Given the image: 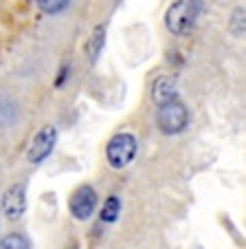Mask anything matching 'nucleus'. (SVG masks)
<instances>
[{
    "label": "nucleus",
    "instance_id": "11",
    "mask_svg": "<svg viewBox=\"0 0 246 249\" xmlns=\"http://www.w3.org/2000/svg\"><path fill=\"white\" fill-rule=\"evenodd\" d=\"M37 7H40V11L47 16H57L62 14V11L68 7L70 0H35Z\"/></svg>",
    "mask_w": 246,
    "mask_h": 249
},
{
    "label": "nucleus",
    "instance_id": "7",
    "mask_svg": "<svg viewBox=\"0 0 246 249\" xmlns=\"http://www.w3.org/2000/svg\"><path fill=\"white\" fill-rule=\"evenodd\" d=\"M152 97H154V104H156V106H163V104L178 99L176 82H174L172 77H167V75L156 77L154 84H152Z\"/></svg>",
    "mask_w": 246,
    "mask_h": 249
},
{
    "label": "nucleus",
    "instance_id": "5",
    "mask_svg": "<svg viewBox=\"0 0 246 249\" xmlns=\"http://www.w3.org/2000/svg\"><path fill=\"white\" fill-rule=\"evenodd\" d=\"M97 207V192L90 185H79L68 198V212L77 221H88Z\"/></svg>",
    "mask_w": 246,
    "mask_h": 249
},
{
    "label": "nucleus",
    "instance_id": "2",
    "mask_svg": "<svg viewBox=\"0 0 246 249\" xmlns=\"http://www.w3.org/2000/svg\"><path fill=\"white\" fill-rule=\"evenodd\" d=\"M139 152V141L132 132H116L106 146V159L110 168L123 170L136 159Z\"/></svg>",
    "mask_w": 246,
    "mask_h": 249
},
{
    "label": "nucleus",
    "instance_id": "12",
    "mask_svg": "<svg viewBox=\"0 0 246 249\" xmlns=\"http://www.w3.org/2000/svg\"><path fill=\"white\" fill-rule=\"evenodd\" d=\"M0 249H31V245L22 234H9L2 238Z\"/></svg>",
    "mask_w": 246,
    "mask_h": 249
},
{
    "label": "nucleus",
    "instance_id": "3",
    "mask_svg": "<svg viewBox=\"0 0 246 249\" xmlns=\"http://www.w3.org/2000/svg\"><path fill=\"white\" fill-rule=\"evenodd\" d=\"M189 124V110L187 106L180 102V99H174V102H167L158 106L156 113V126L163 135H178L182 132Z\"/></svg>",
    "mask_w": 246,
    "mask_h": 249
},
{
    "label": "nucleus",
    "instance_id": "1",
    "mask_svg": "<svg viewBox=\"0 0 246 249\" xmlns=\"http://www.w3.org/2000/svg\"><path fill=\"white\" fill-rule=\"evenodd\" d=\"M204 11L202 0H176L165 11V27L174 36H187Z\"/></svg>",
    "mask_w": 246,
    "mask_h": 249
},
{
    "label": "nucleus",
    "instance_id": "10",
    "mask_svg": "<svg viewBox=\"0 0 246 249\" xmlns=\"http://www.w3.org/2000/svg\"><path fill=\"white\" fill-rule=\"evenodd\" d=\"M121 214V198L119 196H108L106 201H103L101 205V212H99V218H101V223H115L116 218H119Z\"/></svg>",
    "mask_w": 246,
    "mask_h": 249
},
{
    "label": "nucleus",
    "instance_id": "6",
    "mask_svg": "<svg viewBox=\"0 0 246 249\" xmlns=\"http://www.w3.org/2000/svg\"><path fill=\"white\" fill-rule=\"evenodd\" d=\"M24 210H27V190H24V183H16L2 196V212L9 221H18L22 218Z\"/></svg>",
    "mask_w": 246,
    "mask_h": 249
},
{
    "label": "nucleus",
    "instance_id": "8",
    "mask_svg": "<svg viewBox=\"0 0 246 249\" xmlns=\"http://www.w3.org/2000/svg\"><path fill=\"white\" fill-rule=\"evenodd\" d=\"M103 44H106V27H103V24H97V27L93 29V33H90L88 42H86V55H88L90 64H95V62L99 60Z\"/></svg>",
    "mask_w": 246,
    "mask_h": 249
},
{
    "label": "nucleus",
    "instance_id": "9",
    "mask_svg": "<svg viewBox=\"0 0 246 249\" xmlns=\"http://www.w3.org/2000/svg\"><path fill=\"white\" fill-rule=\"evenodd\" d=\"M20 117V108L16 99L0 95V126H14Z\"/></svg>",
    "mask_w": 246,
    "mask_h": 249
},
{
    "label": "nucleus",
    "instance_id": "4",
    "mask_svg": "<svg viewBox=\"0 0 246 249\" xmlns=\"http://www.w3.org/2000/svg\"><path fill=\"white\" fill-rule=\"evenodd\" d=\"M55 143H57V128L51 126V124L42 126L31 139V143H29V150H27L29 163L37 165V163H42V161H47L51 157Z\"/></svg>",
    "mask_w": 246,
    "mask_h": 249
},
{
    "label": "nucleus",
    "instance_id": "13",
    "mask_svg": "<svg viewBox=\"0 0 246 249\" xmlns=\"http://www.w3.org/2000/svg\"><path fill=\"white\" fill-rule=\"evenodd\" d=\"M231 31H233V36H242V33H244V7H237V9L233 11Z\"/></svg>",
    "mask_w": 246,
    "mask_h": 249
}]
</instances>
